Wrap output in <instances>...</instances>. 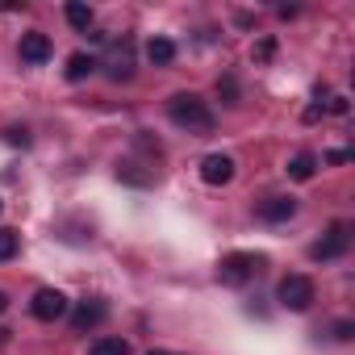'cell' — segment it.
<instances>
[{"mask_svg": "<svg viewBox=\"0 0 355 355\" xmlns=\"http://www.w3.org/2000/svg\"><path fill=\"white\" fill-rule=\"evenodd\" d=\"M347 159H351V150H330L326 155V163H347Z\"/></svg>", "mask_w": 355, "mask_h": 355, "instance_id": "cell-23", "label": "cell"}, {"mask_svg": "<svg viewBox=\"0 0 355 355\" xmlns=\"http://www.w3.org/2000/svg\"><path fill=\"white\" fill-rule=\"evenodd\" d=\"M146 59H150L155 67H167V63L175 59V42H171V38H150V42H146Z\"/></svg>", "mask_w": 355, "mask_h": 355, "instance_id": "cell-11", "label": "cell"}, {"mask_svg": "<svg viewBox=\"0 0 355 355\" xmlns=\"http://www.w3.org/2000/svg\"><path fill=\"white\" fill-rule=\"evenodd\" d=\"M146 355H167V351H146Z\"/></svg>", "mask_w": 355, "mask_h": 355, "instance_id": "cell-25", "label": "cell"}, {"mask_svg": "<svg viewBox=\"0 0 355 355\" xmlns=\"http://www.w3.org/2000/svg\"><path fill=\"white\" fill-rule=\"evenodd\" d=\"M92 71H96V59H92V55H84V51H80V55H71V59H67V80H71V84L88 80Z\"/></svg>", "mask_w": 355, "mask_h": 355, "instance_id": "cell-13", "label": "cell"}, {"mask_svg": "<svg viewBox=\"0 0 355 355\" xmlns=\"http://www.w3.org/2000/svg\"><path fill=\"white\" fill-rule=\"evenodd\" d=\"M105 76H109V80H130V76H134L130 38H121V46H113V51H109V59H105Z\"/></svg>", "mask_w": 355, "mask_h": 355, "instance_id": "cell-8", "label": "cell"}, {"mask_svg": "<svg viewBox=\"0 0 355 355\" xmlns=\"http://www.w3.org/2000/svg\"><path fill=\"white\" fill-rule=\"evenodd\" d=\"M272 55H276V42H272V38H263V42L255 46V63H268Z\"/></svg>", "mask_w": 355, "mask_h": 355, "instance_id": "cell-20", "label": "cell"}, {"mask_svg": "<svg viewBox=\"0 0 355 355\" xmlns=\"http://www.w3.org/2000/svg\"><path fill=\"white\" fill-rule=\"evenodd\" d=\"M313 171H318V159L309 155V150H301V155H293L288 159V175H293V180H313Z\"/></svg>", "mask_w": 355, "mask_h": 355, "instance_id": "cell-12", "label": "cell"}, {"mask_svg": "<svg viewBox=\"0 0 355 355\" xmlns=\"http://www.w3.org/2000/svg\"><path fill=\"white\" fill-rule=\"evenodd\" d=\"M255 214H259L263 222H288V218L297 214V201H293V197H268V201L255 205Z\"/></svg>", "mask_w": 355, "mask_h": 355, "instance_id": "cell-10", "label": "cell"}, {"mask_svg": "<svg viewBox=\"0 0 355 355\" xmlns=\"http://www.w3.org/2000/svg\"><path fill=\"white\" fill-rule=\"evenodd\" d=\"M5 138H9V146H30V130L26 125H9Z\"/></svg>", "mask_w": 355, "mask_h": 355, "instance_id": "cell-19", "label": "cell"}, {"mask_svg": "<svg viewBox=\"0 0 355 355\" xmlns=\"http://www.w3.org/2000/svg\"><path fill=\"white\" fill-rule=\"evenodd\" d=\"M17 247H21L17 230H9V226H0V263H5V259H13V255H17Z\"/></svg>", "mask_w": 355, "mask_h": 355, "instance_id": "cell-16", "label": "cell"}, {"mask_svg": "<svg viewBox=\"0 0 355 355\" xmlns=\"http://www.w3.org/2000/svg\"><path fill=\"white\" fill-rule=\"evenodd\" d=\"M117 180H125V184H150L155 171H134V163H121L117 167Z\"/></svg>", "mask_w": 355, "mask_h": 355, "instance_id": "cell-17", "label": "cell"}, {"mask_svg": "<svg viewBox=\"0 0 355 355\" xmlns=\"http://www.w3.org/2000/svg\"><path fill=\"white\" fill-rule=\"evenodd\" d=\"M63 13H67V26H71V30H84V34L92 30V9H88V5H80V0H71Z\"/></svg>", "mask_w": 355, "mask_h": 355, "instance_id": "cell-14", "label": "cell"}, {"mask_svg": "<svg viewBox=\"0 0 355 355\" xmlns=\"http://www.w3.org/2000/svg\"><path fill=\"white\" fill-rule=\"evenodd\" d=\"M0 209H5V201H0Z\"/></svg>", "mask_w": 355, "mask_h": 355, "instance_id": "cell-27", "label": "cell"}, {"mask_svg": "<svg viewBox=\"0 0 355 355\" xmlns=\"http://www.w3.org/2000/svg\"><path fill=\"white\" fill-rule=\"evenodd\" d=\"M276 301H280L284 309H293V313H305V309L313 305V280H309V276H284V280L276 284Z\"/></svg>", "mask_w": 355, "mask_h": 355, "instance_id": "cell-3", "label": "cell"}, {"mask_svg": "<svg viewBox=\"0 0 355 355\" xmlns=\"http://www.w3.org/2000/svg\"><path fill=\"white\" fill-rule=\"evenodd\" d=\"M0 343H5V330H0Z\"/></svg>", "mask_w": 355, "mask_h": 355, "instance_id": "cell-26", "label": "cell"}, {"mask_svg": "<svg viewBox=\"0 0 355 355\" xmlns=\"http://www.w3.org/2000/svg\"><path fill=\"white\" fill-rule=\"evenodd\" d=\"M109 318V305L101 301V297H84L80 305H76V313H71V326L76 330H92V326H101Z\"/></svg>", "mask_w": 355, "mask_h": 355, "instance_id": "cell-7", "label": "cell"}, {"mask_svg": "<svg viewBox=\"0 0 355 355\" xmlns=\"http://www.w3.org/2000/svg\"><path fill=\"white\" fill-rule=\"evenodd\" d=\"M30 313H34L38 322H59V318L67 313V297H63L59 288H38L34 301H30Z\"/></svg>", "mask_w": 355, "mask_h": 355, "instance_id": "cell-5", "label": "cell"}, {"mask_svg": "<svg viewBox=\"0 0 355 355\" xmlns=\"http://www.w3.org/2000/svg\"><path fill=\"white\" fill-rule=\"evenodd\" d=\"M5 309H9V297H5V293H0V313H5Z\"/></svg>", "mask_w": 355, "mask_h": 355, "instance_id": "cell-24", "label": "cell"}, {"mask_svg": "<svg viewBox=\"0 0 355 355\" xmlns=\"http://www.w3.org/2000/svg\"><path fill=\"white\" fill-rule=\"evenodd\" d=\"M351 334H355V326H351V322H334V338H343V343H347Z\"/></svg>", "mask_w": 355, "mask_h": 355, "instance_id": "cell-22", "label": "cell"}, {"mask_svg": "<svg viewBox=\"0 0 355 355\" xmlns=\"http://www.w3.org/2000/svg\"><path fill=\"white\" fill-rule=\"evenodd\" d=\"M347 247H351V226H347V222H334V226L309 247V255H313V259H338V255H347Z\"/></svg>", "mask_w": 355, "mask_h": 355, "instance_id": "cell-4", "label": "cell"}, {"mask_svg": "<svg viewBox=\"0 0 355 355\" xmlns=\"http://www.w3.org/2000/svg\"><path fill=\"white\" fill-rule=\"evenodd\" d=\"M88 355H130V343L125 338H96L88 347Z\"/></svg>", "mask_w": 355, "mask_h": 355, "instance_id": "cell-15", "label": "cell"}, {"mask_svg": "<svg viewBox=\"0 0 355 355\" xmlns=\"http://www.w3.org/2000/svg\"><path fill=\"white\" fill-rule=\"evenodd\" d=\"M201 180L214 184V189L230 184V180H234V159H230V155H205V159H201Z\"/></svg>", "mask_w": 355, "mask_h": 355, "instance_id": "cell-6", "label": "cell"}, {"mask_svg": "<svg viewBox=\"0 0 355 355\" xmlns=\"http://www.w3.org/2000/svg\"><path fill=\"white\" fill-rule=\"evenodd\" d=\"M326 109H330V113H338V117H343V113H347V109H351V105H347V96H330V101H326Z\"/></svg>", "mask_w": 355, "mask_h": 355, "instance_id": "cell-21", "label": "cell"}, {"mask_svg": "<svg viewBox=\"0 0 355 355\" xmlns=\"http://www.w3.org/2000/svg\"><path fill=\"white\" fill-rule=\"evenodd\" d=\"M218 96H222V105H239V84L230 76H222L218 80Z\"/></svg>", "mask_w": 355, "mask_h": 355, "instance_id": "cell-18", "label": "cell"}, {"mask_svg": "<svg viewBox=\"0 0 355 355\" xmlns=\"http://www.w3.org/2000/svg\"><path fill=\"white\" fill-rule=\"evenodd\" d=\"M259 268H263V255L234 251V255H226V259L218 263V280H222V284H230V288H243V284H247Z\"/></svg>", "mask_w": 355, "mask_h": 355, "instance_id": "cell-2", "label": "cell"}, {"mask_svg": "<svg viewBox=\"0 0 355 355\" xmlns=\"http://www.w3.org/2000/svg\"><path fill=\"white\" fill-rule=\"evenodd\" d=\"M167 117L180 130H189V134H214V113H209V105L197 92H175L167 101Z\"/></svg>", "mask_w": 355, "mask_h": 355, "instance_id": "cell-1", "label": "cell"}, {"mask_svg": "<svg viewBox=\"0 0 355 355\" xmlns=\"http://www.w3.org/2000/svg\"><path fill=\"white\" fill-rule=\"evenodd\" d=\"M51 38L46 34H38V30H30V34H21V59L26 63H46L51 59Z\"/></svg>", "mask_w": 355, "mask_h": 355, "instance_id": "cell-9", "label": "cell"}]
</instances>
